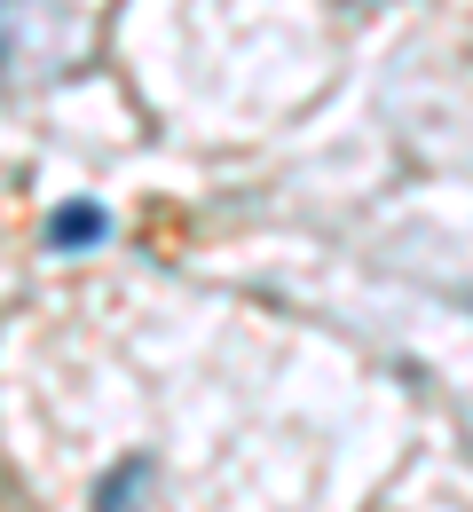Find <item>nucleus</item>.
Returning a JSON list of instances; mask_svg holds the SVG:
<instances>
[{"label":"nucleus","instance_id":"obj_1","mask_svg":"<svg viewBox=\"0 0 473 512\" xmlns=\"http://www.w3.org/2000/svg\"><path fill=\"white\" fill-rule=\"evenodd\" d=\"M79 48L71 40V16L56 0H0V79H56L64 56Z\"/></svg>","mask_w":473,"mask_h":512},{"label":"nucleus","instance_id":"obj_2","mask_svg":"<svg viewBox=\"0 0 473 512\" xmlns=\"http://www.w3.org/2000/svg\"><path fill=\"white\" fill-rule=\"evenodd\" d=\"M103 237H111V213H103L95 197H71L64 213L48 221V245H56V253H95Z\"/></svg>","mask_w":473,"mask_h":512},{"label":"nucleus","instance_id":"obj_3","mask_svg":"<svg viewBox=\"0 0 473 512\" xmlns=\"http://www.w3.org/2000/svg\"><path fill=\"white\" fill-rule=\"evenodd\" d=\"M142 489H150V457H127V465H111L103 481H95V512H142Z\"/></svg>","mask_w":473,"mask_h":512},{"label":"nucleus","instance_id":"obj_4","mask_svg":"<svg viewBox=\"0 0 473 512\" xmlns=\"http://www.w3.org/2000/svg\"><path fill=\"white\" fill-rule=\"evenodd\" d=\"M347 8H371V0H347Z\"/></svg>","mask_w":473,"mask_h":512}]
</instances>
